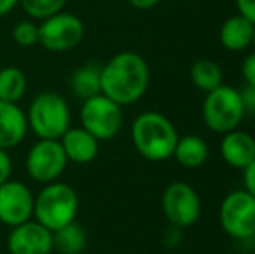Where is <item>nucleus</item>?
Listing matches in <instances>:
<instances>
[{"instance_id": "nucleus-1", "label": "nucleus", "mask_w": 255, "mask_h": 254, "mask_svg": "<svg viewBox=\"0 0 255 254\" xmlns=\"http://www.w3.org/2000/svg\"><path fill=\"white\" fill-rule=\"evenodd\" d=\"M149 85V68L142 56L118 52L101 66V94L120 106L137 103Z\"/></svg>"}, {"instance_id": "nucleus-2", "label": "nucleus", "mask_w": 255, "mask_h": 254, "mask_svg": "<svg viewBox=\"0 0 255 254\" xmlns=\"http://www.w3.org/2000/svg\"><path fill=\"white\" fill-rule=\"evenodd\" d=\"M179 134L175 126L160 112H144L132 124L135 150L151 162H161L174 155Z\"/></svg>"}, {"instance_id": "nucleus-3", "label": "nucleus", "mask_w": 255, "mask_h": 254, "mask_svg": "<svg viewBox=\"0 0 255 254\" xmlns=\"http://www.w3.org/2000/svg\"><path fill=\"white\" fill-rule=\"evenodd\" d=\"M78 195L70 185L52 181L44 185L38 195L35 197L33 220L42 223L51 232L77 220Z\"/></svg>"}, {"instance_id": "nucleus-4", "label": "nucleus", "mask_w": 255, "mask_h": 254, "mask_svg": "<svg viewBox=\"0 0 255 254\" xmlns=\"http://www.w3.org/2000/svg\"><path fill=\"white\" fill-rule=\"evenodd\" d=\"M28 127L38 139H59L71 127L68 101L57 92H42L31 101L26 113Z\"/></svg>"}, {"instance_id": "nucleus-5", "label": "nucleus", "mask_w": 255, "mask_h": 254, "mask_svg": "<svg viewBox=\"0 0 255 254\" xmlns=\"http://www.w3.org/2000/svg\"><path fill=\"white\" fill-rule=\"evenodd\" d=\"M202 113L205 126L214 132L226 134L233 129H238L245 117L242 94L235 87L224 84L219 85L217 89L207 92Z\"/></svg>"}, {"instance_id": "nucleus-6", "label": "nucleus", "mask_w": 255, "mask_h": 254, "mask_svg": "<svg viewBox=\"0 0 255 254\" xmlns=\"http://www.w3.org/2000/svg\"><path fill=\"white\" fill-rule=\"evenodd\" d=\"M80 122L85 131H89L96 139L106 141L120 132L124 124L122 106L111 101L104 94L84 99L80 108Z\"/></svg>"}, {"instance_id": "nucleus-7", "label": "nucleus", "mask_w": 255, "mask_h": 254, "mask_svg": "<svg viewBox=\"0 0 255 254\" xmlns=\"http://www.w3.org/2000/svg\"><path fill=\"white\" fill-rule=\"evenodd\" d=\"M219 221L229 237L252 239L255 234V197L245 188L228 193L221 202Z\"/></svg>"}, {"instance_id": "nucleus-8", "label": "nucleus", "mask_w": 255, "mask_h": 254, "mask_svg": "<svg viewBox=\"0 0 255 254\" xmlns=\"http://www.w3.org/2000/svg\"><path fill=\"white\" fill-rule=\"evenodd\" d=\"M38 44L51 52H66L75 49L85 35L84 21L70 12H57L38 24Z\"/></svg>"}, {"instance_id": "nucleus-9", "label": "nucleus", "mask_w": 255, "mask_h": 254, "mask_svg": "<svg viewBox=\"0 0 255 254\" xmlns=\"http://www.w3.org/2000/svg\"><path fill=\"white\" fill-rule=\"evenodd\" d=\"M26 173L42 185L57 181L68 166V157L59 139H38L26 155Z\"/></svg>"}, {"instance_id": "nucleus-10", "label": "nucleus", "mask_w": 255, "mask_h": 254, "mask_svg": "<svg viewBox=\"0 0 255 254\" xmlns=\"http://www.w3.org/2000/svg\"><path fill=\"white\" fill-rule=\"evenodd\" d=\"M161 209L175 228H188L202 214V200L189 183L174 181L161 195Z\"/></svg>"}, {"instance_id": "nucleus-11", "label": "nucleus", "mask_w": 255, "mask_h": 254, "mask_svg": "<svg viewBox=\"0 0 255 254\" xmlns=\"http://www.w3.org/2000/svg\"><path fill=\"white\" fill-rule=\"evenodd\" d=\"M35 195L23 181L7 180L0 185V223L16 227L33 218Z\"/></svg>"}, {"instance_id": "nucleus-12", "label": "nucleus", "mask_w": 255, "mask_h": 254, "mask_svg": "<svg viewBox=\"0 0 255 254\" xmlns=\"http://www.w3.org/2000/svg\"><path fill=\"white\" fill-rule=\"evenodd\" d=\"M7 248L10 254H51L54 251L52 232L31 218L12 227Z\"/></svg>"}, {"instance_id": "nucleus-13", "label": "nucleus", "mask_w": 255, "mask_h": 254, "mask_svg": "<svg viewBox=\"0 0 255 254\" xmlns=\"http://www.w3.org/2000/svg\"><path fill=\"white\" fill-rule=\"evenodd\" d=\"M221 157L228 166L235 169H245L255 159V138L240 129L222 134Z\"/></svg>"}, {"instance_id": "nucleus-14", "label": "nucleus", "mask_w": 255, "mask_h": 254, "mask_svg": "<svg viewBox=\"0 0 255 254\" xmlns=\"http://www.w3.org/2000/svg\"><path fill=\"white\" fill-rule=\"evenodd\" d=\"M28 129L26 113L17 106V103L0 99V148L10 150L21 145Z\"/></svg>"}, {"instance_id": "nucleus-15", "label": "nucleus", "mask_w": 255, "mask_h": 254, "mask_svg": "<svg viewBox=\"0 0 255 254\" xmlns=\"http://www.w3.org/2000/svg\"><path fill=\"white\" fill-rule=\"evenodd\" d=\"M59 141L68 157V162L89 164L99 153V139H96L84 127H70L61 136Z\"/></svg>"}, {"instance_id": "nucleus-16", "label": "nucleus", "mask_w": 255, "mask_h": 254, "mask_svg": "<svg viewBox=\"0 0 255 254\" xmlns=\"http://www.w3.org/2000/svg\"><path fill=\"white\" fill-rule=\"evenodd\" d=\"M255 24L243 17L242 14L231 16L222 23L221 31H219V38L224 49L231 52L245 51L249 45H252Z\"/></svg>"}, {"instance_id": "nucleus-17", "label": "nucleus", "mask_w": 255, "mask_h": 254, "mask_svg": "<svg viewBox=\"0 0 255 254\" xmlns=\"http://www.w3.org/2000/svg\"><path fill=\"white\" fill-rule=\"evenodd\" d=\"M70 87L82 101L101 94V64L85 63L78 66L70 77Z\"/></svg>"}, {"instance_id": "nucleus-18", "label": "nucleus", "mask_w": 255, "mask_h": 254, "mask_svg": "<svg viewBox=\"0 0 255 254\" xmlns=\"http://www.w3.org/2000/svg\"><path fill=\"white\" fill-rule=\"evenodd\" d=\"M175 160L181 164L182 167L188 169H196V167L203 166L208 159V145L203 138L196 134H188L177 139L174 155Z\"/></svg>"}, {"instance_id": "nucleus-19", "label": "nucleus", "mask_w": 255, "mask_h": 254, "mask_svg": "<svg viewBox=\"0 0 255 254\" xmlns=\"http://www.w3.org/2000/svg\"><path fill=\"white\" fill-rule=\"evenodd\" d=\"M52 244L59 254H82L87 246V232L75 220L52 232Z\"/></svg>"}, {"instance_id": "nucleus-20", "label": "nucleus", "mask_w": 255, "mask_h": 254, "mask_svg": "<svg viewBox=\"0 0 255 254\" xmlns=\"http://www.w3.org/2000/svg\"><path fill=\"white\" fill-rule=\"evenodd\" d=\"M189 77H191L193 85L205 94L222 85V70L212 59H198L196 63H193Z\"/></svg>"}, {"instance_id": "nucleus-21", "label": "nucleus", "mask_w": 255, "mask_h": 254, "mask_svg": "<svg viewBox=\"0 0 255 254\" xmlns=\"http://www.w3.org/2000/svg\"><path fill=\"white\" fill-rule=\"evenodd\" d=\"M28 80L17 66H5L0 70V99L17 103L26 94Z\"/></svg>"}, {"instance_id": "nucleus-22", "label": "nucleus", "mask_w": 255, "mask_h": 254, "mask_svg": "<svg viewBox=\"0 0 255 254\" xmlns=\"http://www.w3.org/2000/svg\"><path fill=\"white\" fill-rule=\"evenodd\" d=\"M68 0H19L23 10L31 19H47L54 14L61 12Z\"/></svg>"}, {"instance_id": "nucleus-23", "label": "nucleus", "mask_w": 255, "mask_h": 254, "mask_svg": "<svg viewBox=\"0 0 255 254\" xmlns=\"http://www.w3.org/2000/svg\"><path fill=\"white\" fill-rule=\"evenodd\" d=\"M38 24L33 21H19L12 30V38L21 47H33L38 44Z\"/></svg>"}, {"instance_id": "nucleus-24", "label": "nucleus", "mask_w": 255, "mask_h": 254, "mask_svg": "<svg viewBox=\"0 0 255 254\" xmlns=\"http://www.w3.org/2000/svg\"><path fill=\"white\" fill-rule=\"evenodd\" d=\"M240 94H242V103L243 108H245V113L255 117V85L243 87V91H240Z\"/></svg>"}, {"instance_id": "nucleus-25", "label": "nucleus", "mask_w": 255, "mask_h": 254, "mask_svg": "<svg viewBox=\"0 0 255 254\" xmlns=\"http://www.w3.org/2000/svg\"><path fill=\"white\" fill-rule=\"evenodd\" d=\"M242 75L245 78L247 85H255V52L249 54L242 64Z\"/></svg>"}, {"instance_id": "nucleus-26", "label": "nucleus", "mask_w": 255, "mask_h": 254, "mask_svg": "<svg viewBox=\"0 0 255 254\" xmlns=\"http://www.w3.org/2000/svg\"><path fill=\"white\" fill-rule=\"evenodd\" d=\"M10 173H12L10 157H9V153H7V150L0 148V185L5 183L7 180H10Z\"/></svg>"}, {"instance_id": "nucleus-27", "label": "nucleus", "mask_w": 255, "mask_h": 254, "mask_svg": "<svg viewBox=\"0 0 255 254\" xmlns=\"http://www.w3.org/2000/svg\"><path fill=\"white\" fill-rule=\"evenodd\" d=\"M243 185L245 190L255 197V159L243 169Z\"/></svg>"}, {"instance_id": "nucleus-28", "label": "nucleus", "mask_w": 255, "mask_h": 254, "mask_svg": "<svg viewBox=\"0 0 255 254\" xmlns=\"http://www.w3.org/2000/svg\"><path fill=\"white\" fill-rule=\"evenodd\" d=\"M236 7H238V14L255 24V0H236Z\"/></svg>"}, {"instance_id": "nucleus-29", "label": "nucleus", "mask_w": 255, "mask_h": 254, "mask_svg": "<svg viewBox=\"0 0 255 254\" xmlns=\"http://www.w3.org/2000/svg\"><path fill=\"white\" fill-rule=\"evenodd\" d=\"M128 2H130V5L135 7V9L148 10V9H153L154 5H158L161 0H128Z\"/></svg>"}, {"instance_id": "nucleus-30", "label": "nucleus", "mask_w": 255, "mask_h": 254, "mask_svg": "<svg viewBox=\"0 0 255 254\" xmlns=\"http://www.w3.org/2000/svg\"><path fill=\"white\" fill-rule=\"evenodd\" d=\"M16 5H19V0H0V17L12 12Z\"/></svg>"}, {"instance_id": "nucleus-31", "label": "nucleus", "mask_w": 255, "mask_h": 254, "mask_svg": "<svg viewBox=\"0 0 255 254\" xmlns=\"http://www.w3.org/2000/svg\"><path fill=\"white\" fill-rule=\"evenodd\" d=\"M252 45L255 47V30H254V38H252Z\"/></svg>"}, {"instance_id": "nucleus-32", "label": "nucleus", "mask_w": 255, "mask_h": 254, "mask_svg": "<svg viewBox=\"0 0 255 254\" xmlns=\"http://www.w3.org/2000/svg\"><path fill=\"white\" fill-rule=\"evenodd\" d=\"M252 239H254V244H255V234L252 235Z\"/></svg>"}]
</instances>
